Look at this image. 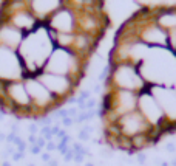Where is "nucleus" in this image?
I'll return each instance as SVG.
<instances>
[{
  "mask_svg": "<svg viewBox=\"0 0 176 166\" xmlns=\"http://www.w3.org/2000/svg\"><path fill=\"white\" fill-rule=\"evenodd\" d=\"M54 50V42L51 41L46 25H39L34 31L25 34V38L17 50L26 76H36L43 70L45 62L48 61Z\"/></svg>",
  "mask_w": 176,
  "mask_h": 166,
  "instance_id": "obj_1",
  "label": "nucleus"
},
{
  "mask_svg": "<svg viewBox=\"0 0 176 166\" xmlns=\"http://www.w3.org/2000/svg\"><path fill=\"white\" fill-rule=\"evenodd\" d=\"M87 62H88V59L79 56V54L74 53L73 50L54 47L51 56L45 62L42 71L71 78L79 84L82 76L85 75Z\"/></svg>",
  "mask_w": 176,
  "mask_h": 166,
  "instance_id": "obj_2",
  "label": "nucleus"
},
{
  "mask_svg": "<svg viewBox=\"0 0 176 166\" xmlns=\"http://www.w3.org/2000/svg\"><path fill=\"white\" fill-rule=\"evenodd\" d=\"M110 76L105 81L108 90H130V92H142L147 89V82L144 81L139 67L131 62L110 64Z\"/></svg>",
  "mask_w": 176,
  "mask_h": 166,
  "instance_id": "obj_3",
  "label": "nucleus"
},
{
  "mask_svg": "<svg viewBox=\"0 0 176 166\" xmlns=\"http://www.w3.org/2000/svg\"><path fill=\"white\" fill-rule=\"evenodd\" d=\"M23 86L28 92V96H30L31 104L37 112V115H39V118L46 116L51 110L62 106L57 101V98L37 79V76H25Z\"/></svg>",
  "mask_w": 176,
  "mask_h": 166,
  "instance_id": "obj_4",
  "label": "nucleus"
},
{
  "mask_svg": "<svg viewBox=\"0 0 176 166\" xmlns=\"http://www.w3.org/2000/svg\"><path fill=\"white\" fill-rule=\"evenodd\" d=\"M36 76L56 98H57V101L60 104L70 103L73 99L74 90L77 87V82L74 79L67 78V76H60V75H53V73H46V71H39Z\"/></svg>",
  "mask_w": 176,
  "mask_h": 166,
  "instance_id": "obj_5",
  "label": "nucleus"
},
{
  "mask_svg": "<svg viewBox=\"0 0 176 166\" xmlns=\"http://www.w3.org/2000/svg\"><path fill=\"white\" fill-rule=\"evenodd\" d=\"M25 76L26 71L17 51L0 47V81L2 82L23 81Z\"/></svg>",
  "mask_w": 176,
  "mask_h": 166,
  "instance_id": "obj_6",
  "label": "nucleus"
},
{
  "mask_svg": "<svg viewBox=\"0 0 176 166\" xmlns=\"http://www.w3.org/2000/svg\"><path fill=\"white\" fill-rule=\"evenodd\" d=\"M45 25L56 33H77V13L71 3L63 2V5L50 17Z\"/></svg>",
  "mask_w": 176,
  "mask_h": 166,
  "instance_id": "obj_7",
  "label": "nucleus"
},
{
  "mask_svg": "<svg viewBox=\"0 0 176 166\" xmlns=\"http://www.w3.org/2000/svg\"><path fill=\"white\" fill-rule=\"evenodd\" d=\"M148 90L153 95V98L157 101L159 107L162 109L165 118L170 123L176 124V92H175V89L169 87V86L151 84V86H148Z\"/></svg>",
  "mask_w": 176,
  "mask_h": 166,
  "instance_id": "obj_8",
  "label": "nucleus"
},
{
  "mask_svg": "<svg viewBox=\"0 0 176 166\" xmlns=\"http://www.w3.org/2000/svg\"><path fill=\"white\" fill-rule=\"evenodd\" d=\"M116 126L119 127L120 134H122L124 137H127V138H130V140H131L133 137H136V135L148 134V132L153 131V127L145 121V118L139 113L137 110L117 118Z\"/></svg>",
  "mask_w": 176,
  "mask_h": 166,
  "instance_id": "obj_9",
  "label": "nucleus"
},
{
  "mask_svg": "<svg viewBox=\"0 0 176 166\" xmlns=\"http://www.w3.org/2000/svg\"><path fill=\"white\" fill-rule=\"evenodd\" d=\"M23 38H25V34L20 30H17L3 16H0V47L17 51Z\"/></svg>",
  "mask_w": 176,
  "mask_h": 166,
  "instance_id": "obj_10",
  "label": "nucleus"
},
{
  "mask_svg": "<svg viewBox=\"0 0 176 166\" xmlns=\"http://www.w3.org/2000/svg\"><path fill=\"white\" fill-rule=\"evenodd\" d=\"M153 14L156 25H159L169 34L176 33V6H157Z\"/></svg>",
  "mask_w": 176,
  "mask_h": 166,
  "instance_id": "obj_11",
  "label": "nucleus"
},
{
  "mask_svg": "<svg viewBox=\"0 0 176 166\" xmlns=\"http://www.w3.org/2000/svg\"><path fill=\"white\" fill-rule=\"evenodd\" d=\"M63 5V2H28V8L37 17V20L46 23L50 17Z\"/></svg>",
  "mask_w": 176,
  "mask_h": 166,
  "instance_id": "obj_12",
  "label": "nucleus"
},
{
  "mask_svg": "<svg viewBox=\"0 0 176 166\" xmlns=\"http://www.w3.org/2000/svg\"><path fill=\"white\" fill-rule=\"evenodd\" d=\"M45 151L46 152H53V151H57V141L56 140H51V141H46V146H45Z\"/></svg>",
  "mask_w": 176,
  "mask_h": 166,
  "instance_id": "obj_13",
  "label": "nucleus"
},
{
  "mask_svg": "<svg viewBox=\"0 0 176 166\" xmlns=\"http://www.w3.org/2000/svg\"><path fill=\"white\" fill-rule=\"evenodd\" d=\"M96 106H97V101L94 98H90L85 103V109L87 110H96Z\"/></svg>",
  "mask_w": 176,
  "mask_h": 166,
  "instance_id": "obj_14",
  "label": "nucleus"
},
{
  "mask_svg": "<svg viewBox=\"0 0 176 166\" xmlns=\"http://www.w3.org/2000/svg\"><path fill=\"white\" fill-rule=\"evenodd\" d=\"M79 140L82 141V143H87V141H90V138H91V135L90 134H87V132H83L82 131V129H80V131H79Z\"/></svg>",
  "mask_w": 176,
  "mask_h": 166,
  "instance_id": "obj_15",
  "label": "nucleus"
},
{
  "mask_svg": "<svg viewBox=\"0 0 176 166\" xmlns=\"http://www.w3.org/2000/svg\"><path fill=\"white\" fill-rule=\"evenodd\" d=\"M136 160H137V163L141 164V166H145V163H147V155H145L144 152H137Z\"/></svg>",
  "mask_w": 176,
  "mask_h": 166,
  "instance_id": "obj_16",
  "label": "nucleus"
},
{
  "mask_svg": "<svg viewBox=\"0 0 176 166\" xmlns=\"http://www.w3.org/2000/svg\"><path fill=\"white\" fill-rule=\"evenodd\" d=\"M169 48L173 51V54H176V33L170 34V47Z\"/></svg>",
  "mask_w": 176,
  "mask_h": 166,
  "instance_id": "obj_17",
  "label": "nucleus"
},
{
  "mask_svg": "<svg viewBox=\"0 0 176 166\" xmlns=\"http://www.w3.org/2000/svg\"><path fill=\"white\" fill-rule=\"evenodd\" d=\"M40 158H42V161H43L45 164H48V163L53 160V157H51V154H50V152H46V151H45V152H42V154H40Z\"/></svg>",
  "mask_w": 176,
  "mask_h": 166,
  "instance_id": "obj_18",
  "label": "nucleus"
},
{
  "mask_svg": "<svg viewBox=\"0 0 176 166\" xmlns=\"http://www.w3.org/2000/svg\"><path fill=\"white\" fill-rule=\"evenodd\" d=\"M60 124L63 126V127H70V126H73L74 124V119L73 118H63V119H60Z\"/></svg>",
  "mask_w": 176,
  "mask_h": 166,
  "instance_id": "obj_19",
  "label": "nucleus"
},
{
  "mask_svg": "<svg viewBox=\"0 0 176 166\" xmlns=\"http://www.w3.org/2000/svg\"><path fill=\"white\" fill-rule=\"evenodd\" d=\"M36 146H39L40 149H45V146H46V140H45L43 137L37 135V141H36Z\"/></svg>",
  "mask_w": 176,
  "mask_h": 166,
  "instance_id": "obj_20",
  "label": "nucleus"
},
{
  "mask_svg": "<svg viewBox=\"0 0 176 166\" xmlns=\"http://www.w3.org/2000/svg\"><path fill=\"white\" fill-rule=\"evenodd\" d=\"M63 160H65V161H73V160H74V151L70 149L67 154L63 155Z\"/></svg>",
  "mask_w": 176,
  "mask_h": 166,
  "instance_id": "obj_21",
  "label": "nucleus"
},
{
  "mask_svg": "<svg viewBox=\"0 0 176 166\" xmlns=\"http://www.w3.org/2000/svg\"><path fill=\"white\" fill-rule=\"evenodd\" d=\"M23 157H25V154H23V152H17V151H16V152L13 154L11 158H13L14 161H20V160L23 158Z\"/></svg>",
  "mask_w": 176,
  "mask_h": 166,
  "instance_id": "obj_22",
  "label": "nucleus"
},
{
  "mask_svg": "<svg viewBox=\"0 0 176 166\" xmlns=\"http://www.w3.org/2000/svg\"><path fill=\"white\" fill-rule=\"evenodd\" d=\"M60 129H62V127H60V124H59V123H57V124H54V126H51V135L56 138V135L59 134Z\"/></svg>",
  "mask_w": 176,
  "mask_h": 166,
  "instance_id": "obj_23",
  "label": "nucleus"
},
{
  "mask_svg": "<svg viewBox=\"0 0 176 166\" xmlns=\"http://www.w3.org/2000/svg\"><path fill=\"white\" fill-rule=\"evenodd\" d=\"M83 158H85V155H83V154H79V152L76 154V152H74V160H73L74 163H82Z\"/></svg>",
  "mask_w": 176,
  "mask_h": 166,
  "instance_id": "obj_24",
  "label": "nucleus"
},
{
  "mask_svg": "<svg viewBox=\"0 0 176 166\" xmlns=\"http://www.w3.org/2000/svg\"><path fill=\"white\" fill-rule=\"evenodd\" d=\"M42 151H43V149H40V147H39V146H36V144L31 146V155H40Z\"/></svg>",
  "mask_w": 176,
  "mask_h": 166,
  "instance_id": "obj_25",
  "label": "nucleus"
},
{
  "mask_svg": "<svg viewBox=\"0 0 176 166\" xmlns=\"http://www.w3.org/2000/svg\"><path fill=\"white\" fill-rule=\"evenodd\" d=\"M165 149L169 151L170 154H175V152H176V144H175V143H167V144H165Z\"/></svg>",
  "mask_w": 176,
  "mask_h": 166,
  "instance_id": "obj_26",
  "label": "nucleus"
},
{
  "mask_svg": "<svg viewBox=\"0 0 176 166\" xmlns=\"http://www.w3.org/2000/svg\"><path fill=\"white\" fill-rule=\"evenodd\" d=\"M82 131H83V132H87V134H90V135H91L93 132H94V126H90V124H85V126H83V127H82Z\"/></svg>",
  "mask_w": 176,
  "mask_h": 166,
  "instance_id": "obj_27",
  "label": "nucleus"
},
{
  "mask_svg": "<svg viewBox=\"0 0 176 166\" xmlns=\"http://www.w3.org/2000/svg\"><path fill=\"white\" fill-rule=\"evenodd\" d=\"M113 155H114V154L110 152V151H102V152H100V157H104V158H111Z\"/></svg>",
  "mask_w": 176,
  "mask_h": 166,
  "instance_id": "obj_28",
  "label": "nucleus"
},
{
  "mask_svg": "<svg viewBox=\"0 0 176 166\" xmlns=\"http://www.w3.org/2000/svg\"><path fill=\"white\" fill-rule=\"evenodd\" d=\"M36 141H37V135H30V137H28V143H30L31 146H34Z\"/></svg>",
  "mask_w": 176,
  "mask_h": 166,
  "instance_id": "obj_29",
  "label": "nucleus"
},
{
  "mask_svg": "<svg viewBox=\"0 0 176 166\" xmlns=\"http://www.w3.org/2000/svg\"><path fill=\"white\" fill-rule=\"evenodd\" d=\"M93 92H94V93H100V84L99 82H96V84L93 86Z\"/></svg>",
  "mask_w": 176,
  "mask_h": 166,
  "instance_id": "obj_30",
  "label": "nucleus"
},
{
  "mask_svg": "<svg viewBox=\"0 0 176 166\" xmlns=\"http://www.w3.org/2000/svg\"><path fill=\"white\" fill-rule=\"evenodd\" d=\"M3 141H6V134L0 132V143H3Z\"/></svg>",
  "mask_w": 176,
  "mask_h": 166,
  "instance_id": "obj_31",
  "label": "nucleus"
},
{
  "mask_svg": "<svg viewBox=\"0 0 176 166\" xmlns=\"http://www.w3.org/2000/svg\"><path fill=\"white\" fill-rule=\"evenodd\" d=\"M48 166H59V161L57 160H56V158H53L50 163H48Z\"/></svg>",
  "mask_w": 176,
  "mask_h": 166,
  "instance_id": "obj_32",
  "label": "nucleus"
},
{
  "mask_svg": "<svg viewBox=\"0 0 176 166\" xmlns=\"http://www.w3.org/2000/svg\"><path fill=\"white\" fill-rule=\"evenodd\" d=\"M2 166H13V164H11L9 160H5V161H2Z\"/></svg>",
  "mask_w": 176,
  "mask_h": 166,
  "instance_id": "obj_33",
  "label": "nucleus"
},
{
  "mask_svg": "<svg viewBox=\"0 0 176 166\" xmlns=\"http://www.w3.org/2000/svg\"><path fill=\"white\" fill-rule=\"evenodd\" d=\"M159 166H170V163H169V161H161Z\"/></svg>",
  "mask_w": 176,
  "mask_h": 166,
  "instance_id": "obj_34",
  "label": "nucleus"
},
{
  "mask_svg": "<svg viewBox=\"0 0 176 166\" xmlns=\"http://www.w3.org/2000/svg\"><path fill=\"white\" fill-rule=\"evenodd\" d=\"M170 166H176V157H175V158L170 161Z\"/></svg>",
  "mask_w": 176,
  "mask_h": 166,
  "instance_id": "obj_35",
  "label": "nucleus"
},
{
  "mask_svg": "<svg viewBox=\"0 0 176 166\" xmlns=\"http://www.w3.org/2000/svg\"><path fill=\"white\" fill-rule=\"evenodd\" d=\"M3 119H5V113L0 112V121H3Z\"/></svg>",
  "mask_w": 176,
  "mask_h": 166,
  "instance_id": "obj_36",
  "label": "nucleus"
},
{
  "mask_svg": "<svg viewBox=\"0 0 176 166\" xmlns=\"http://www.w3.org/2000/svg\"><path fill=\"white\" fill-rule=\"evenodd\" d=\"M85 166H94V164H93V163H85Z\"/></svg>",
  "mask_w": 176,
  "mask_h": 166,
  "instance_id": "obj_37",
  "label": "nucleus"
},
{
  "mask_svg": "<svg viewBox=\"0 0 176 166\" xmlns=\"http://www.w3.org/2000/svg\"><path fill=\"white\" fill-rule=\"evenodd\" d=\"M28 166H36V164H34V163H30V164H28Z\"/></svg>",
  "mask_w": 176,
  "mask_h": 166,
  "instance_id": "obj_38",
  "label": "nucleus"
}]
</instances>
